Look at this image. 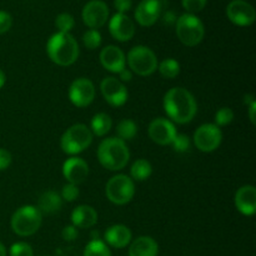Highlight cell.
Wrapping results in <instances>:
<instances>
[{"label": "cell", "mask_w": 256, "mask_h": 256, "mask_svg": "<svg viewBox=\"0 0 256 256\" xmlns=\"http://www.w3.org/2000/svg\"><path fill=\"white\" fill-rule=\"evenodd\" d=\"M164 110L176 124H186L196 115L198 105L189 90L172 88L164 96Z\"/></svg>", "instance_id": "1"}, {"label": "cell", "mask_w": 256, "mask_h": 256, "mask_svg": "<svg viewBox=\"0 0 256 256\" xmlns=\"http://www.w3.org/2000/svg\"><path fill=\"white\" fill-rule=\"evenodd\" d=\"M48 56L60 66H69L79 58V44L69 32H55L46 44Z\"/></svg>", "instance_id": "2"}, {"label": "cell", "mask_w": 256, "mask_h": 256, "mask_svg": "<svg viewBox=\"0 0 256 256\" xmlns=\"http://www.w3.org/2000/svg\"><path fill=\"white\" fill-rule=\"evenodd\" d=\"M98 159L105 169L118 172L124 169L129 162V148L119 138H108L98 148Z\"/></svg>", "instance_id": "3"}, {"label": "cell", "mask_w": 256, "mask_h": 256, "mask_svg": "<svg viewBox=\"0 0 256 256\" xmlns=\"http://www.w3.org/2000/svg\"><path fill=\"white\" fill-rule=\"evenodd\" d=\"M42 222V216L39 209L32 205H25L12 214L10 225L12 232L19 236H30L40 229Z\"/></svg>", "instance_id": "4"}, {"label": "cell", "mask_w": 256, "mask_h": 256, "mask_svg": "<svg viewBox=\"0 0 256 256\" xmlns=\"http://www.w3.org/2000/svg\"><path fill=\"white\" fill-rule=\"evenodd\" d=\"M92 132L86 125L75 124L62 134L60 146L65 154L76 155L92 145Z\"/></svg>", "instance_id": "5"}, {"label": "cell", "mask_w": 256, "mask_h": 256, "mask_svg": "<svg viewBox=\"0 0 256 256\" xmlns=\"http://www.w3.org/2000/svg\"><path fill=\"white\" fill-rule=\"evenodd\" d=\"M176 35L186 46H196L204 39V24L196 15L182 14L176 20Z\"/></svg>", "instance_id": "6"}, {"label": "cell", "mask_w": 256, "mask_h": 256, "mask_svg": "<svg viewBox=\"0 0 256 256\" xmlns=\"http://www.w3.org/2000/svg\"><path fill=\"white\" fill-rule=\"evenodd\" d=\"M128 65L132 72L140 76H149L158 69V58L150 48L144 45L134 46L128 54Z\"/></svg>", "instance_id": "7"}, {"label": "cell", "mask_w": 256, "mask_h": 256, "mask_svg": "<svg viewBox=\"0 0 256 256\" xmlns=\"http://www.w3.org/2000/svg\"><path fill=\"white\" fill-rule=\"evenodd\" d=\"M106 198L115 205H125L132 202L135 194L134 180L128 175L119 174L112 176L105 188Z\"/></svg>", "instance_id": "8"}, {"label": "cell", "mask_w": 256, "mask_h": 256, "mask_svg": "<svg viewBox=\"0 0 256 256\" xmlns=\"http://www.w3.org/2000/svg\"><path fill=\"white\" fill-rule=\"evenodd\" d=\"M222 132L215 124H202L194 134V144L202 152H212L220 146Z\"/></svg>", "instance_id": "9"}, {"label": "cell", "mask_w": 256, "mask_h": 256, "mask_svg": "<svg viewBox=\"0 0 256 256\" xmlns=\"http://www.w3.org/2000/svg\"><path fill=\"white\" fill-rule=\"evenodd\" d=\"M226 15L232 24L238 26H249L254 24L256 12L250 2L245 0H232L228 4Z\"/></svg>", "instance_id": "10"}, {"label": "cell", "mask_w": 256, "mask_h": 256, "mask_svg": "<svg viewBox=\"0 0 256 256\" xmlns=\"http://www.w3.org/2000/svg\"><path fill=\"white\" fill-rule=\"evenodd\" d=\"M95 98L94 84L86 78L74 80L69 88V99L76 108H85L92 102Z\"/></svg>", "instance_id": "11"}, {"label": "cell", "mask_w": 256, "mask_h": 256, "mask_svg": "<svg viewBox=\"0 0 256 256\" xmlns=\"http://www.w3.org/2000/svg\"><path fill=\"white\" fill-rule=\"evenodd\" d=\"M82 22L90 29L104 26L109 18V8L102 0H92L82 8Z\"/></svg>", "instance_id": "12"}, {"label": "cell", "mask_w": 256, "mask_h": 256, "mask_svg": "<svg viewBox=\"0 0 256 256\" xmlns=\"http://www.w3.org/2000/svg\"><path fill=\"white\" fill-rule=\"evenodd\" d=\"M100 90L104 99L112 106H122L126 102L128 90L125 85L116 78L108 76L102 79Z\"/></svg>", "instance_id": "13"}, {"label": "cell", "mask_w": 256, "mask_h": 256, "mask_svg": "<svg viewBox=\"0 0 256 256\" xmlns=\"http://www.w3.org/2000/svg\"><path fill=\"white\" fill-rule=\"evenodd\" d=\"M149 136L159 145H170L175 135L178 134L175 125L165 118L154 119L149 125Z\"/></svg>", "instance_id": "14"}, {"label": "cell", "mask_w": 256, "mask_h": 256, "mask_svg": "<svg viewBox=\"0 0 256 256\" xmlns=\"http://www.w3.org/2000/svg\"><path fill=\"white\" fill-rule=\"evenodd\" d=\"M162 12V0H142L135 10V19L142 26H152Z\"/></svg>", "instance_id": "15"}, {"label": "cell", "mask_w": 256, "mask_h": 256, "mask_svg": "<svg viewBox=\"0 0 256 256\" xmlns=\"http://www.w3.org/2000/svg\"><path fill=\"white\" fill-rule=\"evenodd\" d=\"M109 32L118 42H129L135 34V24L128 15L118 12L110 19Z\"/></svg>", "instance_id": "16"}, {"label": "cell", "mask_w": 256, "mask_h": 256, "mask_svg": "<svg viewBox=\"0 0 256 256\" xmlns=\"http://www.w3.org/2000/svg\"><path fill=\"white\" fill-rule=\"evenodd\" d=\"M62 175L68 182L79 185L86 180L89 175V165L82 158H69L62 165Z\"/></svg>", "instance_id": "17"}, {"label": "cell", "mask_w": 256, "mask_h": 256, "mask_svg": "<svg viewBox=\"0 0 256 256\" xmlns=\"http://www.w3.org/2000/svg\"><path fill=\"white\" fill-rule=\"evenodd\" d=\"M100 62L108 72L119 74L122 69H125L126 58L120 48L115 45H108L100 52Z\"/></svg>", "instance_id": "18"}, {"label": "cell", "mask_w": 256, "mask_h": 256, "mask_svg": "<svg viewBox=\"0 0 256 256\" xmlns=\"http://www.w3.org/2000/svg\"><path fill=\"white\" fill-rule=\"evenodd\" d=\"M235 206L242 215L252 216L256 212V189L252 185H244L235 194Z\"/></svg>", "instance_id": "19"}, {"label": "cell", "mask_w": 256, "mask_h": 256, "mask_svg": "<svg viewBox=\"0 0 256 256\" xmlns=\"http://www.w3.org/2000/svg\"><path fill=\"white\" fill-rule=\"evenodd\" d=\"M72 222L79 229H89L98 222L96 210L89 205H79L72 212Z\"/></svg>", "instance_id": "20"}, {"label": "cell", "mask_w": 256, "mask_h": 256, "mask_svg": "<svg viewBox=\"0 0 256 256\" xmlns=\"http://www.w3.org/2000/svg\"><path fill=\"white\" fill-rule=\"evenodd\" d=\"M105 240L110 246L115 249H122L132 242V232L125 225H112L105 232Z\"/></svg>", "instance_id": "21"}, {"label": "cell", "mask_w": 256, "mask_h": 256, "mask_svg": "<svg viewBox=\"0 0 256 256\" xmlns=\"http://www.w3.org/2000/svg\"><path fill=\"white\" fill-rule=\"evenodd\" d=\"M159 245L152 238L140 236L132 242L129 256H158Z\"/></svg>", "instance_id": "22"}, {"label": "cell", "mask_w": 256, "mask_h": 256, "mask_svg": "<svg viewBox=\"0 0 256 256\" xmlns=\"http://www.w3.org/2000/svg\"><path fill=\"white\" fill-rule=\"evenodd\" d=\"M62 199L58 192H45L40 195L38 200V209L44 214H54L62 209Z\"/></svg>", "instance_id": "23"}, {"label": "cell", "mask_w": 256, "mask_h": 256, "mask_svg": "<svg viewBox=\"0 0 256 256\" xmlns=\"http://www.w3.org/2000/svg\"><path fill=\"white\" fill-rule=\"evenodd\" d=\"M90 130L96 136H104L110 132L112 126V120L106 112H98L92 116L90 122Z\"/></svg>", "instance_id": "24"}, {"label": "cell", "mask_w": 256, "mask_h": 256, "mask_svg": "<svg viewBox=\"0 0 256 256\" xmlns=\"http://www.w3.org/2000/svg\"><path fill=\"white\" fill-rule=\"evenodd\" d=\"M152 172V164L145 159L136 160V162L132 164V169H130L132 179L136 180V182H144V180L149 179Z\"/></svg>", "instance_id": "25"}, {"label": "cell", "mask_w": 256, "mask_h": 256, "mask_svg": "<svg viewBox=\"0 0 256 256\" xmlns=\"http://www.w3.org/2000/svg\"><path fill=\"white\" fill-rule=\"evenodd\" d=\"M116 134L118 138L122 142L134 139L135 135L138 134V125L130 119L122 120L116 126Z\"/></svg>", "instance_id": "26"}, {"label": "cell", "mask_w": 256, "mask_h": 256, "mask_svg": "<svg viewBox=\"0 0 256 256\" xmlns=\"http://www.w3.org/2000/svg\"><path fill=\"white\" fill-rule=\"evenodd\" d=\"M158 70L160 72V74L162 75L166 79H174L179 75L180 72V64L175 59H165L158 65Z\"/></svg>", "instance_id": "27"}, {"label": "cell", "mask_w": 256, "mask_h": 256, "mask_svg": "<svg viewBox=\"0 0 256 256\" xmlns=\"http://www.w3.org/2000/svg\"><path fill=\"white\" fill-rule=\"evenodd\" d=\"M84 256H112V252L104 242L94 239L85 246Z\"/></svg>", "instance_id": "28"}, {"label": "cell", "mask_w": 256, "mask_h": 256, "mask_svg": "<svg viewBox=\"0 0 256 256\" xmlns=\"http://www.w3.org/2000/svg\"><path fill=\"white\" fill-rule=\"evenodd\" d=\"M82 42H84L85 48L89 50H95L102 45V35L98 30L90 29L84 32L82 35Z\"/></svg>", "instance_id": "29"}, {"label": "cell", "mask_w": 256, "mask_h": 256, "mask_svg": "<svg viewBox=\"0 0 256 256\" xmlns=\"http://www.w3.org/2000/svg\"><path fill=\"white\" fill-rule=\"evenodd\" d=\"M74 18L69 12H62L55 19V26L59 29V32H70V30L74 28Z\"/></svg>", "instance_id": "30"}, {"label": "cell", "mask_w": 256, "mask_h": 256, "mask_svg": "<svg viewBox=\"0 0 256 256\" xmlns=\"http://www.w3.org/2000/svg\"><path fill=\"white\" fill-rule=\"evenodd\" d=\"M170 145H172V149L176 152H189L190 146H192V142H190V138L188 135L176 134Z\"/></svg>", "instance_id": "31"}, {"label": "cell", "mask_w": 256, "mask_h": 256, "mask_svg": "<svg viewBox=\"0 0 256 256\" xmlns=\"http://www.w3.org/2000/svg\"><path fill=\"white\" fill-rule=\"evenodd\" d=\"M232 120H234V112L230 108H222L215 114V125L219 128L229 125Z\"/></svg>", "instance_id": "32"}, {"label": "cell", "mask_w": 256, "mask_h": 256, "mask_svg": "<svg viewBox=\"0 0 256 256\" xmlns=\"http://www.w3.org/2000/svg\"><path fill=\"white\" fill-rule=\"evenodd\" d=\"M10 256H34V252L26 242H15L10 248Z\"/></svg>", "instance_id": "33"}, {"label": "cell", "mask_w": 256, "mask_h": 256, "mask_svg": "<svg viewBox=\"0 0 256 256\" xmlns=\"http://www.w3.org/2000/svg\"><path fill=\"white\" fill-rule=\"evenodd\" d=\"M80 192H79V189H78V185H74V184H70V182H68L66 185H64L62 186V199H64L65 202H75V200L79 198Z\"/></svg>", "instance_id": "34"}, {"label": "cell", "mask_w": 256, "mask_h": 256, "mask_svg": "<svg viewBox=\"0 0 256 256\" xmlns=\"http://www.w3.org/2000/svg\"><path fill=\"white\" fill-rule=\"evenodd\" d=\"M208 0H182V8L186 10L189 14H195V12H202L206 5Z\"/></svg>", "instance_id": "35"}, {"label": "cell", "mask_w": 256, "mask_h": 256, "mask_svg": "<svg viewBox=\"0 0 256 256\" xmlns=\"http://www.w3.org/2000/svg\"><path fill=\"white\" fill-rule=\"evenodd\" d=\"M12 25V18L8 12L0 10V35L9 32Z\"/></svg>", "instance_id": "36"}, {"label": "cell", "mask_w": 256, "mask_h": 256, "mask_svg": "<svg viewBox=\"0 0 256 256\" xmlns=\"http://www.w3.org/2000/svg\"><path fill=\"white\" fill-rule=\"evenodd\" d=\"M62 236L65 242H74L78 238V229L74 225H69L65 226L62 232Z\"/></svg>", "instance_id": "37"}, {"label": "cell", "mask_w": 256, "mask_h": 256, "mask_svg": "<svg viewBox=\"0 0 256 256\" xmlns=\"http://www.w3.org/2000/svg\"><path fill=\"white\" fill-rule=\"evenodd\" d=\"M12 164V154L6 149H0V172L6 170Z\"/></svg>", "instance_id": "38"}, {"label": "cell", "mask_w": 256, "mask_h": 256, "mask_svg": "<svg viewBox=\"0 0 256 256\" xmlns=\"http://www.w3.org/2000/svg\"><path fill=\"white\" fill-rule=\"evenodd\" d=\"M132 0H114V8L120 14H125L132 9Z\"/></svg>", "instance_id": "39"}, {"label": "cell", "mask_w": 256, "mask_h": 256, "mask_svg": "<svg viewBox=\"0 0 256 256\" xmlns=\"http://www.w3.org/2000/svg\"><path fill=\"white\" fill-rule=\"evenodd\" d=\"M132 79V72L130 69H122L119 72V80L120 82H130Z\"/></svg>", "instance_id": "40"}, {"label": "cell", "mask_w": 256, "mask_h": 256, "mask_svg": "<svg viewBox=\"0 0 256 256\" xmlns=\"http://www.w3.org/2000/svg\"><path fill=\"white\" fill-rule=\"evenodd\" d=\"M255 112H256V102H254L252 104L249 105V118H250V122H252V124H255L256 122Z\"/></svg>", "instance_id": "41"}, {"label": "cell", "mask_w": 256, "mask_h": 256, "mask_svg": "<svg viewBox=\"0 0 256 256\" xmlns=\"http://www.w3.org/2000/svg\"><path fill=\"white\" fill-rule=\"evenodd\" d=\"M164 22H168V24H172V22H176V18H175L174 12H166L164 14Z\"/></svg>", "instance_id": "42"}, {"label": "cell", "mask_w": 256, "mask_h": 256, "mask_svg": "<svg viewBox=\"0 0 256 256\" xmlns=\"http://www.w3.org/2000/svg\"><path fill=\"white\" fill-rule=\"evenodd\" d=\"M245 102H246L248 105H250V104H252V102H256L255 100V98H254V95H252V94H249V95H245Z\"/></svg>", "instance_id": "43"}, {"label": "cell", "mask_w": 256, "mask_h": 256, "mask_svg": "<svg viewBox=\"0 0 256 256\" xmlns=\"http://www.w3.org/2000/svg\"><path fill=\"white\" fill-rule=\"evenodd\" d=\"M5 80H6V78H5V74H4V72H2V70L0 69V89H2V88L4 86V84H5Z\"/></svg>", "instance_id": "44"}, {"label": "cell", "mask_w": 256, "mask_h": 256, "mask_svg": "<svg viewBox=\"0 0 256 256\" xmlns=\"http://www.w3.org/2000/svg\"><path fill=\"white\" fill-rule=\"evenodd\" d=\"M0 256H6V249L2 242H0Z\"/></svg>", "instance_id": "45"}]
</instances>
